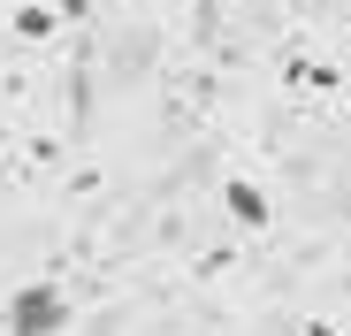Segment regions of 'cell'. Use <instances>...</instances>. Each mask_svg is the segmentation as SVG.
I'll list each match as a JSON object with an SVG mask.
<instances>
[{
  "instance_id": "cell-1",
  "label": "cell",
  "mask_w": 351,
  "mask_h": 336,
  "mask_svg": "<svg viewBox=\"0 0 351 336\" xmlns=\"http://www.w3.org/2000/svg\"><path fill=\"white\" fill-rule=\"evenodd\" d=\"M69 328V291L53 283H23L8 298V336H62Z\"/></svg>"
},
{
  "instance_id": "cell-2",
  "label": "cell",
  "mask_w": 351,
  "mask_h": 336,
  "mask_svg": "<svg viewBox=\"0 0 351 336\" xmlns=\"http://www.w3.org/2000/svg\"><path fill=\"white\" fill-rule=\"evenodd\" d=\"M221 206L237 214L245 230H267V191H260V184H245V176H229V184H221Z\"/></svg>"
},
{
  "instance_id": "cell-3",
  "label": "cell",
  "mask_w": 351,
  "mask_h": 336,
  "mask_svg": "<svg viewBox=\"0 0 351 336\" xmlns=\"http://www.w3.org/2000/svg\"><path fill=\"white\" fill-rule=\"evenodd\" d=\"M16 31H23V38H46V31H53V8H23Z\"/></svg>"
},
{
  "instance_id": "cell-4",
  "label": "cell",
  "mask_w": 351,
  "mask_h": 336,
  "mask_svg": "<svg viewBox=\"0 0 351 336\" xmlns=\"http://www.w3.org/2000/svg\"><path fill=\"white\" fill-rule=\"evenodd\" d=\"M84 8H92V0H62V16H84Z\"/></svg>"
},
{
  "instance_id": "cell-5",
  "label": "cell",
  "mask_w": 351,
  "mask_h": 336,
  "mask_svg": "<svg viewBox=\"0 0 351 336\" xmlns=\"http://www.w3.org/2000/svg\"><path fill=\"white\" fill-rule=\"evenodd\" d=\"M306 336H336V328H328V321H306Z\"/></svg>"
}]
</instances>
